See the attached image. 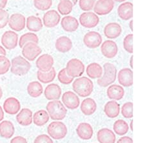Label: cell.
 I'll return each mask as SVG.
<instances>
[{
    "label": "cell",
    "mask_w": 145,
    "mask_h": 143,
    "mask_svg": "<svg viewBox=\"0 0 145 143\" xmlns=\"http://www.w3.org/2000/svg\"><path fill=\"white\" fill-rule=\"evenodd\" d=\"M72 88L74 92L82 97H86L92 93L93 83L89 78L81 77L76 79L72 84Z\"/></svg>",
    "instance_id": "1"
},
{
    "label": "cell",
    "mask_w": 145,
    "mask_h": 143,
    "mask_svg": "<svg viewBox=\"0 0 145 143\" xmlns=\"http://www.w3.org/2000/svg\"><path fill=\"white\" fill-rule=\"evenodd\" d=\"M46 108L50 118L53 120H63L67 116V108L63 103L58 100L48 103Z\"/></svg>",
    "instance_id": "2"
},
{
    "label": "cell",
    "mask_w": 145,
    "mask_h": 143,
    "mask_svg": "<svg viewBox=\"0 0 145 143\" xmlns=\"http://www.w3.org/2000/svg\"><path fill=\"white\" fill-rule=\"evenodd\" d=\"M104 75L98 79L97 83L101 87H107L116 80L117 69L113 64L106 63L104 65Z\"/></svg>",
    "instance_id": "3"
},
{
    "label": "cell",
    "mask_w": 145,
    "mask_h": 143,
    "mask_svg": "<svg viewBox=\"0 0 145 143\" xmlns=\"http://www.w3.org/2000/svg\"><path fill=\"white\" fill-rule=\"evenodd\" d=\"M31 65L27 59L21 56L13 58L11 61L10 72L16 76H24L29 72Z\"/></svg>",
    "instance_id": "4"
},
{
    "label": "cell",
    "mask_w": 145,
    "mask_h": 143,
    "mask_svg": "<svg viewBox=\"0 0 145 143\" xmlns=\"http://www.w3.org/2000/svg\"><path fill=\"white\" fill-rule=\"evenodd\" d=\"M47 132L52 139L60 140L63 139L67 135L68 130L66 125L62 122L54 121L48 125Z\"/></svg>",
    "instance_id": "5"
},
{
    "label": "cell",
    "mask_w": 145,
    "mask_h": 143,
    "mask_svg": "<svg viewBox=\"0 0 145 143\" xmlns=\"http://www.w3.org/2000/svg\"><path fill=\"white\" fill-rule=\"evenodd\" d=\"M65 69L67 74L74 78L83 75L85 72V65L81 60L74 58L68 61Z\"/></svg>",
    "instance_id": "6"
},
{
    "label": "cell",
    "mask_w": 145,
    "mask_h": 143,
    "mask_svg": "<svg viewBox=\"0 0 145 143\" xmlns=\"http://www.w3.org/2000/svg\"><path fill=\"white\" fill-rule=\"evenodd\" d=\"M41 52V48L35 43H29L22 48L23 56L30 61H34Z\"/></svg>",
    "instance_id": "7"
},
{
    "label": "cell",
    "mask_w": 145,
    "mask_h": 143,
    "mask_svg": "<svg viewBox=\"0 0 145 143\" xmlns=\"http://www.w3.org/2000/svg\"><path fill=\"white\" fill-rule=\"evenodd\" d=\"M79 22L83 27L92 29L99 24V18L95 13L92 12H86L81 14L79 17Z\"/></svg>",
    "instance_id": "8"
},
{
    "label": "cell",
    "mask_w": 145,
    "mask_h": 143,
    "mask_svg": "<svg viewBox=\"0 0 145 143\" xmlns=\"http://www.w3.org/2000/svg\"><path fill=\"white\" fill-rule=\"evenodd\" d=\"M114 7V0H98L95 3L93 11L99 16L108 14Z\"/></svg>",
    "instance_id": "9"
},
{
    "label": "cell",
    "mask_w": 145,
    "mask_h": 143,
    "mask_svg": "<svg viewBox=\"0 0 145 143\" xmlns=\"http://www.w3.org/2000/svg\"><path fill=\"white\" fill-rule=\"evenodd\" d=\"M8 24L9 27L12 30L20 32L25 28L26 19L22 14H13L9 18Z\"/></svg>",
    "instance_id": "10"
},
{
    "label": "cell",
    "mask_w": 145,
    "mask_h": 143,
    "mask_svg": "<svg viewBox=\"0 0 145 143\" xmlns=\"http://www.w3.org/2000/svg\"><path fill=\"white\" fill-rule=\"evenodd\" d=\"M83 43L88 48H96L102 43V37L97 32H88L84 36Z\"/></svg>",
    "instance_id": "11"
},
{
    "label": "cell",
    "mask_w": 145,
    "mask_h": 143,
    "mask_svg": "<svg viewBox=\"0 0 145 143\" xmlns=\"http://www.w3.org/2000/svg\"><path fill=\"white\" fill-rule=\"evenodd\" d=\"M18 35L15 32L6 31L1 37L2 45L7 50L15 48L18 45Z\"/></svg>",
    "instance_id": "12"
},
{
    "label": "cell",
    "mask_w": 145,
    "mask_h": 143,
    "mask_svg": "<svg viewBox=\"0 0 145 143\" xmlns=\"http://www.w3.org/2000/svg\"><path fill=\"white\" fill-rule=\"evenodd\" d=\"M54 59L52 56L45 54L37 58L36 62V67L39 71L43 72H49L53 68Z\"/></svg>",
    "instance_id": "13"
},
{
    "label": "cell",
    "mask_w": 145,
    "mask_h": 143,
    "mask_svg": "<svg viewBox=\"0 0 145 143\" xmlns=\"http://www.w3.org/2000/svg\"><path fill=\"white\" fill-rule=\"evenodd\" d=\"M61 98L63 103L69 109L75 110L78 108L80 104V100L78 96L72 91L65 92Z\"/></svg>",
    "instance_id": "14"
},
{
    "label": "cell",
    "mask_w": 145,
    "mask_h": 143,
    "mask_svg": "<svg viewBox=\"0 0 145 143\" xmlns=\"http://www.w3.org/2000/svg\"><path fill=\"white\" fill-rule=\"evenodd\" d=\"M101 51L105 57L112 59L118 54V47L116 42L112 40H106L104 41L101 46Z\"/></svg>",
    "instance_id": "15"
},
{
    "label": "cell",
    "mask_w": 145,
    "mask_h": 143,
    "mask_svg": "<svg viewBox=\"0 0 145 143\" xmlns=\"http://www.w3.org/2000/svg\"><path fill=\"white\" fill-rule=\"evenodd\" d=\"M61 20V16L57 11L50 10L44 14L43 22V25L47 28H53L57 26Z\"/></svg>",
    "instance_id": "16"
},
{
    "label": "cell",
    "mask_w": 145,
    "mask_h": 143,
    "mask_svg": "<svg viewBox=\"0 0 145 143\" xmlns=\"http://www.w3.org/2000/svg\"><path fill=\"white\" fill-rule=\"evenodd\" d=\"M119 83L125 87H130L133 84V72L129 68L121 69L118 74Z\"/></svg>",
    "instance_id": "17"
},
{
    "label": "cell",
    "mask_w": 145,
    "mask_h": 143,
    "mask_svg": "<svg viewBox=\"0 0 145 143\" xmlns=\"http://www.w3.org/2000/svg\"><path fill=\"white\" fill-rule=\"evenodd\" d=\"M3 109L7 114L15 115L20 112L21 104L16 98L13 97H8L3 103Z\"/></svg>",
    "instance_id": "18"
},
{
    "label": "cell",
    "mask_w": 145,
    "mask_h": 143,
    "mask_svg": "<svg viewBox=\"0 0 145 143\" xmlns=\"http://www.w3.org/2000/svg\"><path fill=\"white\" fill-rule=\"evenodd\" d=\"M122 28L118 23H110L105 26L104 34L108 39H116L120 36Z\"/></svg>",
    "instance_id": "19"
},
{
    "label": "cell",
    "mask_w": 145,
    "mask_h": 143,
    "mask_svg": "<svg viewBox=\"0 0 145 143\" xmlns=\"http://www.w3.org/2000/svg\"><path fill=\"white\" fill-rule=\"evenodd\" d=\"M61 25L63 29L68 32L76 31L79 27L78 20L71 16H67L63 18L61 21Z\"/></svg>",
    "instance_id": "20"
},
{
    "label": "cell",
    "mask_w": 145,
    "mask_h": 143,
    "mask_svg": "<svg viewBox=\"0 0 145 143\" xmlns=\"http://www.w3.org/2000/svg\"><path fill=\"white\" fill-rule=\"evenodd\" d=\"M44 94L46 99L50 101L58 100L61 95V89L57 84H50L45 88Z\"/></svg>",
    "instance_id": "21"
},
{
    "label": "cell",
    "mask_w": 145,
    "mask_h": 143,
    "mask_svg": "<svg viewBox=\"0 0 145 143\" xmlns=\"http://www.w3.org/2000/svg\"><path fill=\"white\" fill-rule=\"evenodd\" d=\"M97 140L99 143H115L116 135L111 130L108 128H102L97 133Z\"/></svg>",
    "instance_id": "22"
},
{
    "label": "cell",
    "mask_w": 145,
    "mask_h": 143,
    "mask_svg": "<svg viewBox=\"0 0 145 143\" xmlns=\"http://www.w3.org/2000/svg\"><path fill=\"white\" fill-rule=\"evenodd\" d=\"M119 17L124 21L130 20L133 17V5L130 2L121 4L118 8Z\"/></svg>",
    "instance_id": "23"
},
{
    "label": "cell",
    "mask_w": 145,
    "mask_h": 143,
    "mask_svg": "<svg viewBox=\"0 0 145 143\" xmlns=\"http://www.w3.org/2000/svg\"><path fill=\"white\" fill-rule=\"evenodd\" d=\"M76 133L78 137L83 140H89L92 138L93 130L90 124L82 123L76 128Z\"/></svg>",
    "instance_id": "24"
},
{
    "label": "cell",
    "mask_w": 145,
    "mask_h": 143,
    "mask_svg": "<svg viewBox=\"0 0 145 143\" xmlns=\"http://www.w3.org/2000/svg\"><path fill=\"white\" fill-rule=\"evenodd\" d=\"M16 121L20 125L26 126L32 124L33 121L32 112L28 108H23L16 116Z\"/></svg>",
    "instance_id": "25"
},
{
    "label": "cell",
    "mask_w": 145,
    "mask_h": 143,
    "mask_svg": "<svg viewBox=\"0 0 145 143\" xmlns=\"http://www.w3.org/2000/svg\"><path fill=\"white\" fill-rule=\"evenodd\" d=\"M107 95L109 99L114 101H119L125 95V90L118 84H112L107 89Z\"/></svg>",
    "instance_id": "26"
},
{
    "label": "cell",
    "mask_w": 145,
    "mask_h": 143,
    "mask_svg": "<svg viewBox=\"0 0 145 143\" xmlns=\"http://www.w3.org/2000/svg\"><path fill=\"white\" fill-rule=\"evenodd\" d=\"M56 48L61 53H66L69 52L72 48L71 39L67 36L59 37L56 41Z\"/></svg>",
    "instance_id": "27"
},
{
    "label": "cell",
    "mask_w": 145,
    "mask_h": 143,
    "mask_svg": "<svg viewBox=\"0 0 145 143\" xmlns=\"http://www.w3.org/2000/svg\"><path fill=\"white\" fill-rule=\"evenodd\" d=\"M104 112L109 118H116L119 116L120 112V106L116 101L112 100L106 103L104 107Z\"/></svg>",
    "instance_id": "28"
},
{
    "label": "cell",
    "mask_w": 145,
    "mask_h": 143,
    "mask_svg": "<svg viewBox=\"0 0 145 143\" xmlns=\"http://www.w3.org/2000/svg\"><path fill=\"white\" fill-rule=\"evenodd\" d=\"M15 128L12 123L4 121L0 123V136L5 139H10L14 134Z\"/></svg>",
    "instance_id": "29"
},
{
    "label": "cell",
    "mask_w": 145,
    "mask_h": 143,
    "mask_svg": "<svg viewBox=\"0 0 145 143\" xmlns=\"http://www.w3.org/2000/svg\"><path fill=\"white\" fill-rule=\"evenodd\" d=\"M97 109V104L92 98H86L81 104V110L86 116L92 115Z\"/></svg>",
    "instance_id": "30"
},
{
    "label": "cell",
    "mask_w": 145,
    "mask_h": 143,
    "mask_svg": "<svg viewBox=\"0 0 145 143\" xmlns=\"http://www.w3.org/2000/svg\"><path fill=\"white\" fill-rule=\"evenodd\" d=\"M86 74L91 79H99L103 76V69L99 64L92 63L88 65L86 70Z\"/></svg>",
    "instance_id": "31"
},
{
    "label": "cell",
    "mask_w": 145,
    "mask_h": 143,
    "mask_svg": "<svg viewBox=\"0 0 145 143\" xmlns=\"http://www.w3.org/2000/svg\"><path fill=\"white\" fill-rule=\"evenodd\" d=\"M27 28L30 32H37L40 31L43 28L42 20L39 17L30 16L27 19Z\"/></svg>",
    "instance_id": "32"
},
{
    "label": "cell",
    "mask_w": 145,
    "mask_h": 143,
    "mask_svg": "<svg viewBox=\"0 0 145 143\" xmlns=\"http://www.w3.org/2000/svg\"><path fill=\"white\" fill-rule=\"evenodd\" d=\"M43 92V86L39 82L32 81L27 86V92L30 97L37 98L40 96Z\"/></svg>",
    "instance_id": "33"
},
{
    "label": "cell",
    "mask_w": 145,
    "mask_h": 143,
    "mask_svg": "<svg viewBox=\"0 0 145 143\" xmlns=\"http://www.w3.org/2000/svg\"><path fill=\"white\" fill-rule=\"evenodd\" d=\"M50 116L45 110H41L34 114L33 116L34 123L37 126H42L46 125L49 120Z\"/></svg>",
    "instance_id": "34"
},
{
    "label": "cell",
    "mask_w": 145,
    "mask_h": 143,
    "mask_svg": "<svg viewBox=\"0 0 145 143\" xmlns=\"http://www.w3.org/2000/svg\"><path fill=\"white\" fill-rule=\"evenodd\" d=\"M56 76V72L54 68L47 72H43L38 70L37 72V77L38 80L43 83H49L54 80Z\"/></svg>",
    "instance_id": "35"
},
{
    "label": "cell",
    "mask_w": 145,
    "mask_h": 143,
    "mask_svg": "<svg viewBox=\"0 0 145 143\" xmlns=\"http://www.w3.org/2000/svg\"><path fill=\"white\" fill-rule=\"evenodd\" d=\"M113 129L116 134L119 135H124L129 130V126L127 122L123 119H119L114 124Z\"/></svg>",
    "instance_id": "36"
},
{
    "label": "cell",
    "mask_w": 145,
    "mask_h": 143,
    "mask_svg": "<svg viewBox=\"0 0 145 143\" xmlns=\"http://www.w3.org/2000/svg\"><path fill=\"white\" fill-rule=\"evenodd\" d=\"M39 38L36 34L32 32H28L23 34L21 36L20 41H19V46L20 48H23L25 44L29 43H38Z\"/></svg>",
    "instance_id": "37"
},
{
    "label": "cell",
    "mask_w": 145,
    "mask_h": 143,
    "mask_svg": "<svg viewBox=\"0 0 145 143\" xmlns=\"http://www.w3.org/2000/svg\"><path fill=\"white\" fill-rule=\"evenodd\" d=\"M74 5L69 0H61L57 5V10L61 15H68L71 13Z\"/></svg>",
    "instance_id": "38"
},
{
    "label": "cell",
    "mask_w": 145,
    "mask_h": 143,
    "mask_svg": "<svg viewBox=\"0 0 145 143\" xmlns=\"http://www.w3.org/2000/svg\"><path fill=\"white\" fill-rule=\"evenodd\" d=\"M34 7L37 10L45 11L52 5V0H34Z\"/></svg>",
    "instance_id": "39"
},
{
    "label": "cell",
    "mask_w": 145,
    "mask_h": 143,
    "mask_svg": "<svg viewBox=\"0 0 145 143\" xmlns=\"http://www.w3.org/2000/svg\"><path fill=\"white\" fill-rule=\"evenodd\" d=\"M11 66L10 61L5 56H0V75L7 73Z\"/></svg>",
    "instance_id": "40"
},
{
    "label": "cell",
    "mask_w": 145,
    "mask_h": 143,
    "mask_svg": "<svg viewBox=\"0 0 145 143\" xmlns=\"http://www.w3.org/2000/svg\"><path fill=\"white\" fill-rule=\"evenodd\" d=\"M121 114L125 118L131 119L133 118V103L127 102L121 108Z\"/></svg>",
    "instance_id": "41"
},
{
    "label": "cell",
    "mask_w": 145,
    "mask_h": 143,
    "mask_svg": "<svg viewBox=\"0 0 145 143\" xmlns=\"http://www.w3.org/2000/svg\"><path fill=\"white\" fill-rule=\"evenodd\" d=\"M57 78L61 83L64 84H71L74 80V77L69 76L67 74L66 69H63L60 70L58 74Z\"/></svg>",
    "instance_id": "42"
},
{
    "label": "cell",
    "mask_w": 145,
    "mask_h": 143,
    "mask_svg": "<svg viewBox=\"0 0 145 143\" xmlns=\"http://www.w3.org/2000/svg\"><path fill=\"white\" fill-rule=\"evenodd\" d=\"M79 5L82 10L89 12L95 5V0H79Z\"/></svg>",
    "instance_id": "43"
},
{
    "label": "cell",
    "mask_w": 145,
    "mask_h": 143,
    "mask_svg": "<svg viewBox=\"0 0 145 143\" xmlns=\"http://www.w3.org/2000/svg\"><path fill=\"white\" fill-rule=\"evenodd\" d=\"M124 49L128 53H133V34H128L123 40Z\"/></svg>",
    "instance_id": "44"
},
{
    "label": "cell",
    "mask_w": 145,
    "mask_h": 143,
    "mask_svg": "<svg viewBox=\"0 0 145 143\" xmlns=\"http://www.w3.org/2000/svg\"><path fill=\"white\" fill-rule=\"evenodd\" d=\"M9 14L6 10L3 8H0V29L5 27L8 23Z\"/></svg>",
    "instance_id": "45"
},
{
    "label": "cell",
    "mask_w": 145,
    "mask_h": 143,
    "mask_svg": "<svg viewBox=\"0 0 145 143\" xmlns=\"http://www.w3.org/2000/svg\"><path fill=\"white\" fill-rule=\"evenodd\" d=\"M34 143H53V141L49 136L43 134L37 136L35 139Z\"/></svg>",
    "instance_id": "46"
},
{
    "label": "cell",
    "mask_w": 145,
    "mask_h": 143,
    "mask_svg": "<svg viewBox=\"0 0 145 143\" xmlns=\"http://www.w3.org/2000/svg\"><path fill=\"white\" fill-rule=\"evenodd\" d=\"M10 143H27V139L22 136H16L12 139Z\"/></svg>",
    "instance_id": "47"
},
{
    "label": "cell",
    "mask_w": 145,
    "mask_h": 143,
    "mask_svg": "<svg viewBox=\"0 0 145 143\" xmlns=\"http://www.w3.org/2000/svg\"><path fill=\"white\" fill-rule=\"evenodd\" d=\"M117 143H133V140L131 137L125 136L119 139Z\"/></svg>",
    "instance_id": "48"
},
{
    "label": "cell",
    "mask_w": 145,
    "mask_h": 143,
    "mask_svg": "<svg viewBox=\"0 0 145 143\" xmlns=\"http://www.w3.org/2000/svg\"><path fill=\"white\" fill-rule=\"evenodd\" d=\"M8 0H0V8H4L7 4Z\"/></svg>",
    "instance_id": "49"
},
{
    "label": "cell",
    "mask_w": 145,
    "mask_h": 143,
    "mask_svg": "<svg viewBox=\"0 0 145 143\" xmlns=\"http://www.w3.org/2000/svg\"><path fill=\"white\" fill-rule=\"evenodd\" d=\"M7 54L6 53V50L3 46H0V56H5Z\"/></svg>",
    "instance_id": "50"
},
{
    "label": "cell",
    "mask_w": 145,
    "mask_h": 143,
    "mask_svg": "<svg viewBox=\"0 0 145 143\" xmlns=\"http://www.w3.org/2000/svg\"><path fill=\"white\" fill-rule=\"evenodd\" d=\"M3 118H4V112L1 106H0V122L3 120Z\"/></svg>",
    "instance_id": "51"
},
{
    "label": "cell",
    "mask_w": 145,
    "mask_h": 143,
    "mask_svg": "<svg viewBox=\"0 0 145 143\" xmlns=\"http://www.w3.org/2000/svg\"><path fill=\"white\" fill-rule=\"evenodd\" d=\"M130 66L131 67V69L133 68V56H131L130 59Z\"/></svg>",
    "instance_id": "52"
},
{
    "label": "cell",
    "mask_w": 145,
    "mask_h": 143,
    "mask_svg": "<svg viewBox=\"0 0 145 143\" xmlns=\"http://www.w3.org/2000/svg\"><path fill=\"white\" fill-rule=\"evenodd\" d=\"M129 27L131 31H133V20H131L129 23Z\"/></svg>",
    "instance_id": "53"
},
{
    "label": "cell",
    "mask_w": 145,
    "mask_h": 143,
    "mask_svg": "<svg viewBox=\"0 0 145 143\" xmlns=\"http://www.w3.org/2000/svg\"><path fill=\"white\" fill-rule=\"evenodd\" d=\"M60 1H61V0H60ZM69 1H71L72 3H73L74 6L76 5L77 4V3H78V0H69Z\"/></svg>",
    "instance_id": "54"
},
{
    "label": "cell",
    "mask_w": 145,
    "mask_h": 143,
    "mask_svg": "<svg viewBox=\"0 0 145 143\" xmlns=\"http://www.w3.org/2000/svg\"><path fill=\"white\" fill-rule=\"evenodd\" d=\"M2 96H3V91H2L1 88L0 87V99H1Z\"/></svg>",
    "instance_id": "55"
},
{
    "label": "cell",
    "mask_w": 145,
    "mask_h": 143,
    "mask_svg": "<svg viewBox=\"0 0 145 143\" xmlns=\"http://www.w3.org/2000/svg\"><path fill=\"white\" fill-rule=\"evenodd\" d=\"M130 129L131 130L133 131V121L132 120L131 121V123H130Z\"/></svg>",
    "instance_id": "56"
},
{
    "label": "cell",
    "mask_w": 145,
    "mask_h": 143,
    "mask_svg": "<svg viewBox=\"0 0 145 143\" xmlns=\"http://www.w3.org/2000/svg\"><path fill=\"white\" fill-rule=\"evenodd\" d=\"M114 1H115L116 2H119V3H121V2H124V1H127V0H114Z\"/></svg>",
    "instance_id": "57"
}]
</instances>
